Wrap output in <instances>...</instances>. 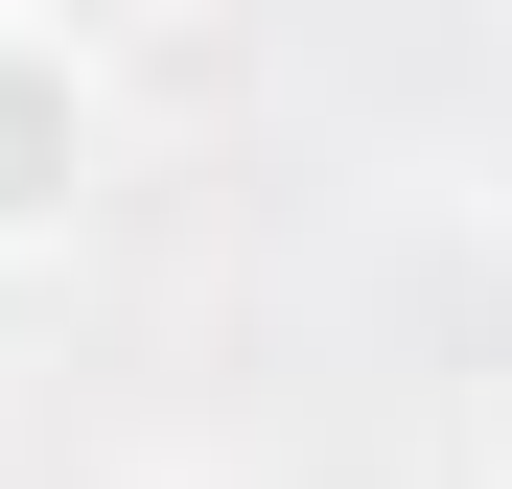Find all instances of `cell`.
<instances>
[{
	"instance_id": "obj_1",
	"label": "cell",
	"mask_w": 512,
	"mask_h": 489,
	"mask_svg": "<svg viewBox=\"0 0 512 489\" xmlns=\"http://www.w3.org/2000/svg\"><path fill=\"white\" fill-rule=\"evenodd\" d=\"M94 187H117V70L70 47L47 0H0V280L70 257V233H94Z\"/></svg>"
}]
</instances>
